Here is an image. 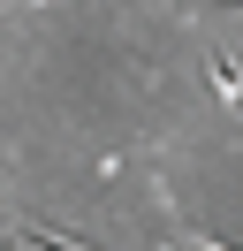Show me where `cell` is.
Masks as SVG:
<instances>
[{"instance_id":"cell-2","label":"cell","mask_w":243,"mask_h":251,"mask_svg":"<svg viewBox=\"0 0 243 251\" xmlns=\"http://www.w3.org/2000/svg\"><path fill=\"white\" fill-rule=\"evenodd\" d=\"M15 244L23 251H84L76 236H53V228H15Z\"/></svg>"},{"instance_id":"cell-3","label":"cell","mask_w":243,"mask_h":251,"mask_svg":"<svg viewBox=\"0 0 243 251\" xmlns=\"http://www.w3.org/2000/svg\"><path fill=\"white\" fill-rule=\"evenodd\" d=\"M182 251H228V244H213V236H190V244H182Z\"/></svg>"},{"instance_id":"cell-1","label":"cell","mask_w":243,"mask_h":251,"mask_svg":"<svg viewBox=\"0 0 243 251\" xmlns=\"http://www.w3.org/2000/svg\"><path fill=\"white\" fill-rule=\"evenodd\" d=\"M213 92H220L228 107H243V61H228V53H213Z\"/></svg>"}]
</instances>
